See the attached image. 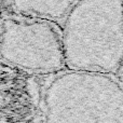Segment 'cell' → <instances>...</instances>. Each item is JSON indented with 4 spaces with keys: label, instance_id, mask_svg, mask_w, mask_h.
Instances as JSON below:
<instances>
[{
    "label": "cell",
    "instance_id": "obj_2",
    "mask_svg": "<svg viewBox=\"0 0 123 123\" xmlns=\"http://www.w3.org/2000/svg\"><path fill=\"white\" fill-rule=\"evenodd\" d=\"M47 123H123V86L112 74L67 69L45 92Z\"/></svg>",
    "mask_w": 123,
    "mask_h": 123
},
{
    "label": "cell",
    "instance_id": "obj_1",
    "mask_svg": "<svg viewBox=\"0 0 123 123\" xmlns=\"http://www.w3.org/2000/svg\"><path fill=\"white\" fill-rule=\"evenodd\" d=\"M62 36L67 69L116 74L123 62V0H78Z\"/></svg>",
    "mask_w": 123,
    "mask_h": 123
},
{
    "label": "cell",
    "instance_id": "obj_3",
    "mask_svg": "<svg viewBox=\"0 0 123 123\" xmlns=\"http://www.w3.org/2000/svg\"><path fill=\"white\" fill-rule=\"evenodd\" d=\"M0 56L26 71L52 74L66 68L62 31L51 19L30 15L3 23Z\"/></svg>",
    "mask_w": 123,
    "mask_h": 123
}]
</instances>
